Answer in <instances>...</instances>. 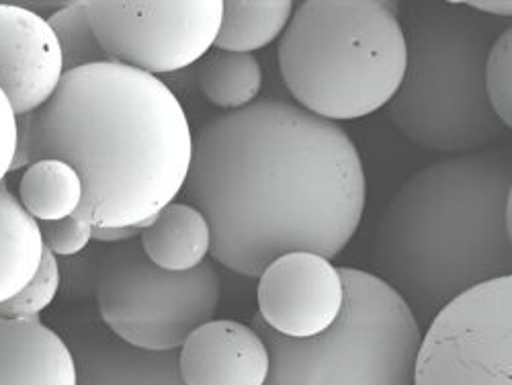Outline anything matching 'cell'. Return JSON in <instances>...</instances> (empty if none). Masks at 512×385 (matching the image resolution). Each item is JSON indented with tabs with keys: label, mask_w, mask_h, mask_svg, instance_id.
I'll use <instances>...</instances> for the list:
<instances>
[{
	"label": "cell",
	"mask_w": 512,
	"mask_h": 385,
	"mask_svg": "<svg viewBox=\"0 0 512 385\" xmlns=\"http://www.w3.org/2000/svg\"><path fill=\"white\" fill-rule=\"evenodd\" d=\"M60 334L74 355L78 385H183L177 351L134 349L91 314L70 316Z\"/></svg>",
	"instance_id": "7c38bea8"
},
{
	"label": "cell",
	"mask_w": 512,
	"mask_h": 385,
	"mask_svg": "<svg viewBox=\"0 0 512 385\" xmlns=\"http://www.w3.org/2000/svg\"><path fill=\"white\" fill-rule=\"evenodd\" d=\"M463 5L482 13V15L496 17V19H510L512 17V3H510V0H502V3H498V0H492V3H486V0H467V3H463Z\"/></svg>",
	"instance_id": "4316f807"
},
{
	"label": "cell",
	"mask_w": 512,
	"mask_h": 385,
	"mask_svg": "<svg viewBox=\"0 0 512 385\" xmlns=\"http://www.w3.org/2000/svg\"><path fill=\"white\" fill-rule=\"evenodd\" d=\"M338 271L345 306L326 332L291 340L254 316L271 357L265 385H412L422 330L408 304L373 273Z\"/></svg>",
	"instance_id": "8992f818"
},
{
	"label": "cell",
	"mask_w": 512,
	"mask_h": 385,
	"mask_svg": "<svg viewBox=\"0 0 512 385\" xmlns=\"http://www.w3.org/2000/svg\"><path fill=\"white\" fill-rule=\"evenodd\" d=\"M197 72L203 97L220 109L238 111L254 103L263 89V68L252 54L216 50L201 58Z\"/></svg>",
	"instance_id": "d6986e66"
},
{
	"label": "cell",
	"mask_w": 512,
	"mask_h": 385,
	"mask_svg": "<svg viewBox=\"0 0 512 385\" xmlns=\"http://www.w3.org/2000/svg\"><path fill=\"white\" fill-rule=\"evenodd\" d=\"M87 9L109 62L156 76L209 54L224 0H89Z\"/></svg>",
	"instance_id": "9c48e42d"
},
{
	"label": "cell",
	"mask_w": 512,
	"mask_h": 385,
	"mask_svg": "<svg viewBox=\"0 0 512 385\" xmlns=\"http://www.w3.org/2000/svg\"><path fill=\"white\" fill-rule=\"evenodd\" d=\"M19 201L37 222L64 220L80 207L82 181L64 160H37L25 168L19 181Z\"/></svg>",
	"instance_id": "ac0fdd59"
},
{
	"label": "cell",
	"mask_w": 512,
	"mask_h": 385,
	"mask_svg": "<svg viewBox=\"0 0 512 385\" xmlns=\"http://www.w3.org/2000/svg\"><path fill=\"white\" fill-rule=\"evenodd\" d=\"M373 259L422 332L455 297L510 275V156L476 152L422 168L381 216Z\"/></svg>",
	"instance_id": "3957f363"
},
{
	"label": "cell",
	"mask_w": 512,
	"mask_h": 385,
	"mask_svg": "<svg viewBox=\"0 0 512 385\" xmlns=\"http://www.w3.org/2000/svg\"><path fill=\"white\" fill-rule=\"evenodd\" d=\"M138 240L156 267L173 273L197 269L211 252V230L205 216L195 205L181 201L162 207Z\"/></svg>",
	"instance_id": "9a60e30c"
},
{
	"label": "cell",
	"mask_w": 512,
	"mask_h": 385,
	"mask_svg": "<svg viewBox=\"0 0 512 385\" xmlns=\"http://www.w3.org/2000/svg\"><path fill=\"white\" fill-rule=\"evenodd\" d=\"M39 222L31 218L19 197L0 183V304L9 302L35 277L44 259Z\"/></svg>",
	"instance_id": "2e32d148"
},
{
	"label": "cell",
	"mask_w": 512,
	"mask_h": 385,
	"mask_svg": "<svg viewBox=\"0 0 512 385\" xmlns=\"http://www.w3.org/2000/svg\"><path fill=\"white\" fill-rule=\"evenodd\" d=\"M183 189L209 224L213 261L250 279L285 252L336 259L367 197L359 150L343 127L275 99L203 123Z\"/></svg>",
	"instance_id": "6da1fadb"
},
{
	"label": "cell",
	"mask_w": 512,
	"mask_h": 385,
	"mask_svg": "<svg viewBox=\"0 0 512 385\" xmlns=\"http://www.w3.org/2000/svg\"><path fill=\"white\" fill-rule=\"evenodd\" d=\"M510 19L482 15L463 3H426L406 11V70L388 117L412 144L463 156L508 132L490 107L484 70Z\"/></svg>",
	"instance_id": "277c9868"
},
{
	"label": "cell",
	"mask_w": 512,
	"mask_h": 385,
	"mask_svg": "<svg viewBox=\"0 0 512 385\" xmlns=\"http://www.w3.org/2000/svg\"><path fill=\"white\" fill-rule=\"evenodd\" d=\"M62 275H60V263L56 256L46 248L44 259L35 273V277L23 287L9 302L0 304V318L3 320H29L39 318V314L48 310L56 295L60 293Z\"/></svg>",
	"instance_id": "44dd1931"
},
{
	"label": "cell",
	"mask_w": 512,
	"mask_h": 385,
	"mask_svg": "<svg viewBox=\"0 0 512 385\" xmlns=\"http://www.w3.org/2000/svg\"><path fill=\"white\" fill-rule=\"evenodd\" d=\"M412 385H512V277L465 291L424 328Z\"/></svg>",
	"instance_id": "ba28073f"
},
{
	"label": "cell",
	"mask_w": 512,
	"mask_h": 385,
	"mask_svg": "<svg viewBox=\"0 0 512 385\" xmlns=\"http://www.w3.org/2000/svg\"><path fill=\"white\" fill-rule=\"evenodd\" d=\"M64 76L56 33L39 13L0 3V91L15 115L44 107Z\"/></svg>",
	"instance_id": "8fae6325"
},
{
	"label": "cell",
	"mask_w": 512,
	"mask_h": 385,
	"mask_svg": "<svg viewBox=\"0 0 512 385\" xmlns=\"http://www.w3.org/2000/svg\"><path fill=\"white\" fill-rule=\"evenodd\" d=\"M39 230L46 248L56 259H72L93 242V226L76 216L56 222H39Z\"/></svg>",
	"instance_id": "603a6c76"
},
{
	"label": "cell",
	"mask_w": 512,
	"mask_h": 385,
	"mask_svg": "<svg viewBox=\"0 0 512 385\" xmlns=\"http://www.w3.org/2000/svg\"><path fill=\"white\" fill-rule=\"evenodd\" d=\"M95 297L99 320L125 345L173 353L195 328L216 316L222 279L209 259L193 271H164L136 238L103 254Z\"/></svg>",
	"instance_id": "52a82bcc"
},
{
	"label": "cell",
	"mask_w": 512,
	"mask_h": 385,
	"mask_svg": "<svg viewBox=\"0 0 512 385\" xmlns=\"http://www.w3.org/2000/svg\"><path fill=\"white\" fill-rule=\"evenodd\" d=\"M486 95L492 111L506 130L512 127V27L508 25L492 44L486 70Z\"/></svg>",
	"instance_id": "7402d4cb"
},
{
	"label": "cell",
	"mask_w": 512,
	"mask_h": 385,
	"mask_svg": "<svg viewBox=\"0 0 512 385\" xmlns=\"http://www.w3.org/2000/svg\"><path fill=\"white\" fill-rule=\"evenodd\" d=\"M279 68L302 109L351 121L386 107L406 70V37L396 3L306 0L279 41Z\"/></svg>",
	"instance_id": "5b68a950"
},
{
	"label": "cell",
	"mask_w": 512,
	"mask_h": 385,
	"mask_svg": "<svg viewBox=\"0 0 512 385\" xmlns=\"http://www.w3.org/2000/svg\"><path fill=\"white\" fill-rule=\"evenodd\" d=\"M15 146H17V115L9 99L5 97V93L0 91V183L7 181L13 156H15Z\"/></svg>",
	"instance_id": "cb8c5ba5"
},
{
	"label": "cell",
	"mask_w": 512,
	"mask_h": 385,
	"mask_svg": "<svg viewBox=\"0 0 512 385\" xmlns=\"http://www.w3.org/2000/svg\"><path fill=\"white\" fill-rule=\"evenodd\" d=\"M259 316L285 338L306 340L326 332L345 306L338 267L316 252H285L259 277Z\"/></svg>",
	"instance_id": "30bf717a"
},
{
	"label": "cell",
	"mask_w": 512,
	"mask_h": 385,
	"mask_svg": "<svg viewBox=\"0 0 512 385\" xmlns=\"http://www.w3.org/2000/svg\"><path fill=\"white\" fill-rule=\"evenodd\" d=\"M144 226H130V228H93V240L99 244H123L140 238Z\"/></svg>",
	"instance_id": "484cf974"
},
{
	"label": "cell",
	"mask_w": 512,
	"mask_h": 385,
	"mask_svg": "<svg viewBox=\"0 0 512 385\" xmlns=\"http://www.w3.org/2000/svg\"><path fill=\"white\" fill-rule=\"evenodd\" d=\"M87 5L89 0H74L48 19V25L60 44L64 74L84 66L109 62L91 27Z\"/></svg>",
	"instance_id": "ffe728a7"
},
{
	"label": "cell",
	"mask_w": 512,
	"mask_h": 385,
	"mask_svg": "<svg viewBox=\"0 0 512 385\" xmlns=\"http://www.w3.org/2000/svg\"><path fill=\"white\" fill-rule=\"evenodd\" d=\"M33 164V136H31V113L17 117V146L11 164V173H19Z\"/></svg>",
	"instance_id": "d4e9b609"
},
{
	"label": "cell",
	"mask_w": 512,
	"mask_h": 385,
	"mask_svg": "<svg viewBox=\"0 0 512 385\" xmlns=\"http://www.w3.org/2000/svg\"><path fill=\"white\" fill-rule=\"evenodd\" d=\"M33 162L58 158L82 181L74 216L93 228L146 226L185 187L193 132L166 84L115 62L62 76L31 113Z\"/></svg>",
	"instance_id": "7a4b0ae2"
},
{
	"label": "cell",
	"mask_w": 512,
	"mask_h": 385,
	"mask_svg": "<svg viewBox=\"0 0 512 385\" xmlns=\"http://www.w3.org/2000/svg\"><path fill=\"white\" fill-rule=\"evenodd\" d=\"M0 385H78L62 334L39 318H0Z\"/></svg>",
	"instance_id": "5bb4252c"
},
{
	"label": "cell",
	"mask_w": 512,
	"mask_h": 385,
	"mask_svg": "<svg viewBox=\"0 0 512 385\" xmlns=\"http://www.w3.org/2000/svg\"><path fill=\"white\" fill-rule=\"evenodd\" d=\"M293 11L291 0H226L213 48L234 54L263 50L283 35Z\"/></svg>",
	"instance_id": "e0dca14e"
},
{
	"label": "cell",
	"mask_w": 512,
	"mask_h": 385,
	"mask_svg": "<svg viewBox=\"0 0 512 385\" xmlns=\"http://www.w3.org/2000/svg\"><path fill=\"white\" fill-rule=\"evenodd\" d=\"M183 385H265L271 357L263 336L236 320H209L177 351Z\"/></svg>",
	"instance_id": "4fadbf2b"
}]
</instances>
